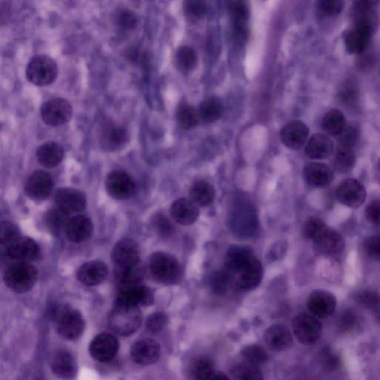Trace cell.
<instances>
[{
    "instance_id": "1",
    "label": "cell",
    "mask_w": 380,
    "mask_h": 380,
    "mask_svg": "<svg viewBox=\"0 0 380 380\" xmlns=\"http://www.w3.org/2000/svg\"><path fill=\"white\" fill-rule=\"evenodd\" d=\"M49 313L60 336L68 340L81 338L86 324L79 311L66 305H54L50 309Z\"/></svg>"
},
{
    "instance_id": "2",
    "label": "cell",
    "mask_w": 380,
    "mask_h": 380,
    "mask_svg": "<svg viewBox=\"0 0 380 380\" xmlns=\"http://www.w3.org/2000/svg\"><path fill=\"white\" fill-rule=\"evenodd\" d=\"M108 321L114 332L120 336L129 337L140 328L142 313L139 307L115 304Z\"/></svg>"
},
{
    "instance_id": "3",
    "label": "cell",
    "mask_w": 380,
    "mask_h": 380,
    "mask_svg": "<svg viewBox=\"0 0 380 380\" xmlns=\"http://www.w3.org/2000/svg\"><path fill=\"white\" fill-rule=\"evenodd\" d=\"M149 267L151 276L161 284H175L180 280V265L171 254L163 252L154 253L149 258Z\"/></svg>"
},
{
    "instance_id": "4",
    "label": "cell",
    "mask_w": 380,
    "mask_h": 380,
    "mask_svg": "<svg viewBox=\"0 0 380 380\" xmlns=\"http://www.w3.org/2000/svg\"><path fill=\"white\" fill-rule=\"evenodd\" d=\"M38 270L28 262H16L5 272L6 285L14 292L23 294L31 290L37 282Z\"/></svg>"
},
{
    "instance_id": "5",
    "label": "cell",
    "mask_w": 380,
    "mask_h": 380,
    "mask_svg": "<svg viewBox=\"0 0 380 380\" xmlns=\"http://www.w3.org/2000/svg\"><path fill=\"white\" fill-rule=\"evenodd\" d=\"M231 230L239 238H251L257 232L258 217L253 207L246 202L236 205L229 217Z\"/></svg>"
},
{
    "instance_id": "6",
    "label": "cell",
    "mask_w": 380,
    "mask_h": 380,
    "mask_svg": "<svg viewBox=\"0 0 380 380\" xmlns=\"http://www.w3.org/2000/svg\"><path fill=\"white\" fill-rule=\"evenodd\" d=\"M58 68L54 60L44 54L35 56L26 68V78L30 83L38 86H49L57 77Z\"/></svg>"
},
{
    "instance_id": "7",
    "label": "cell",
    "mask_w": 380,
    "mask_h": 380,
    "mask_svg": "<svg viewBox=\"0 0 380 380\" xmlns=\"http://www.w3.org/2000/svg\"><path fill=\"white\" fill-rule=\"evenodd\" d=\"M296 338L303 345H313L321 340L323 326L313 315L306 313L298 314L292 323Z\"/></svg>"
},
{
    "instance_id": "8",
    "label": "cell",
    "mask_w": 380,
    "mask_h": 380,
    "mask_svg": "<svg viewBox=\"0 0 380 380\" xmlns=\"http://www.w3.org/2000/svg\"><path fill=\"white\" fill-rule=\"evenodd\" d=\"M111 258L115 270L134 267L140 265V249L134 240L123 238L115 246Z\"/></svg>"
},
{
    "instance_id": "9",
    "label": "cell",
    "mask_w": 380,
    "mask_h": 380,
    "mask_svg": "<svg viewBox=\"0 0 380 380\" xmlns=\"http://www.w3.org/2000/svg\"><path fill=\"white\" fill-rule=\"evenodd\" d=\"M40 114L45 125L56 127L69 122L72 108L69 101L64 98H53L42 104Z\"/></svg>"
},
{
    "instance_id": "10",
    "label": "cell",
    "mask_w": 380,
    "mask_h": 380,
    "mask_svg": "<svg viewBox=\"0 0 380 380\" xmlns=\"http://www.w3.org/2000/svg\"><path fill=\"white\" fill-rule=\"evenodd\" d=\"M106 192L116 200L130 199L135 192V184L132 177L124 171H115L106 176Z\"/></svg>"
},
{
    "instance_id": "11",
    "label": "cell",
    "mask_w": 380,
    "mask_h": 380,
    "mask_svg": "<svg viewBox=\"0 0 380 380\" xmlns=\"http://www.w3.org/2000/svg\"><path fill=\"white\" fill-rule=\"evenodd\" d=\"M40 252V248L35 240L23 236H20L2 249L3 255L17 262L35 260L39 257Z\"/></svg>"
},
{
    "instance_id": "12",
    "label": "cell",
    "mask_w": 380,
    "mask_h": 380,
    "mask_svg": "<svg viewBox=\"0 0 380 380\" xmlns=\"http://www.w3.org/2000/svg\"><path fill=\"white\" fill-rule=\"evenodd\" d=\"M227 9L232 21L234 39L239 43L246 42L249 31L250 10L248 4L243 1H231L228 3Z\"/></svg>"
},
{
    "instance_id": "13",
    "label": "cell",
    "mask_w": 380,
    "mask_h": 380,
    "mask_svg": "<svg viewBox=\"0 0 380 380\" xmlns=\"http://www.w3.org/2000/svg\"><path fill=\"white\" fill-rule=\"evenodd\" d=\"M154 301L153 292L146 286L135 284L121 287L116 304L131 306H149Z\"/></svg>"
},
{
    "instance_id": "14",
    "label": "cell",
    "mask_w": 380,
    "mask_h": 380,
    "mask_svg": "<svg viewBox=\"0 0 380 380\" xmlns=\"http://www.w3.org/2000/svg\"><path fill=\"white\" fill-rule=\"evenodd\" d=\"M367 190L356 179L343 180L337 190L338 200L341 204L351 208H357L367 200Z\"/></svg>"
},
{
    "instance_id": "15",
    "label": "cell",
    "mask_w": 380,
    "mask_h": 380,
    "mask_svg": "<svg viewBox=\"0 0 380 380\" xmlns=\"http://www.w3.org/2000/svg\"><path fill=\"white\" fill-rule=\"evenodd\" d=\"M119 342L110 333H100L96 337L89 345L91 356L100 362L113 360L118 352Z\"/></svg>"
},
{
    "instance_id": "16",
    "label": "cell",
    "mask_w": 380,
    "mask_h": 380,
    "mask_svg": "<svg viewBox=\"0 0 380 380\" xmlns=\"http://www.w3.org/2000/svg\"><path fill=\"white\" fill-rule=\"evenodd\" d=\"M263 278V265L254 256L246 267L234 278L233 285L238 291L250 292L260 284Z\"/></svg>"
},
{
    "instance_id": "17",
    "label": "cell",
    "mask_w": 380,
    "mask_h": 380,
    "mask_svg": "<svg viewBox=\"0 0 380 380\" xmlns=\"http://www.w3.org/2000/svg\"><path fill=\"white\" fill-rule=\"evenodd\" d=\"M372 34L369 28L354 25L343 34L346 50L352 54H363L369 47Z\"/></svg>"
},
{
    "instance_id": "18",
    "label": "cell",
    "mask_w": 380,
    "mask_h": 380,
    "mask_svg": "<svg viewBox=\"0 0 380 380\" xmlns=\"http://www.w3.org/2000/svg\"><path fill=\"white\" fill-rule=\"evenodd\" d=\"M132 359L141 366H150L156 363L161 356V347L158 342L149 338L137 341L130 350Z\"/></svg>"
},
{
    "instance_id": "19",
    "label": "cell",
    "mask_w": 380,
    "mask_h": 380,
    "mask_svg": "<svg viewBox=\"0 0 380 380\" xmlns=\"http://www.w3.org/2000/svg\"><path fill=\"white\" fill-rule=\"evenodd\" d=\"M313 242L315 250L318 253L328 256L340 254L345 246L342 236L328 226Z\"/></svg>"
},
{
    "instance_id": "20",
    "label": "cell",
    "mask_w": 380,
    "mask_h": 380,
    "mask_svg": "<svg viewBox=\"0 0 380 380\" xmlns=\"http://www.w3.org/2000/svg\"><path fill=\"white\" fill-rule=\"evenodd\" d=\"M53 188V179L47 172L39 171L28 178L25 186L26 195L33 200L42 201L50 196Z\"/></svg>"
},
{
    "instance_id": "21",
    "label": "cell",
    "mask_w": 380,
    "mask_h": 380,
    "mask_svg": "<svg viewBox=\"0 0 380 380\" xmlns=\"http://www.w3.org/2000/svg\"><path fill=\"white\" fill-rule=\"evenodd\" d=\"M254 256L252 250L245 246H234L228 249L224 270L231 276L233 282Z\"/></svg>"
},
{
    "instance_id": "22",
    "label": "cell",
    "mask_w": 380,
    "mask_h": 380,
    "mask_svg": "<svg viewBox=\"0 0 380 380\" xmlns=\"http://www.w3.org/2000/svg\"><path fill=\"white\" fill-rule=\"evenodd\" d=\"M307 306L313 316L319 318H326L335 311L337 299L329 292L316 290L311 294Z\"/></svg>"
},
{
    "instance_id": "23",
    "label": "cell",
    "mask_w": 380,
    "mask_h": 380,
    "mask_svg": "<svg viewBox=\"0 0 380 380\" xmlns=\"http://www.w3.org/2000/svg\"><path fill=\"white\" fill-rule=\"evenodd\" d=\"M101 147L108 151H115L122 149L129 140L127 130L112 122L105 124L100 137Z\"/></svg>"
},
{
    "instance_id": "24",
    "label": "cell",
    "mask_w": 380,
    "mask_h": 380,
    "mask_svg": "<svg viewBox=\"0 0 380 380\" xmlns=\"http://www.w3.org/2000/svg\"><path fill=\"white\" fill-rule=\"evenodd\" d=\"M309 135L308 127L300 120H294L282 129L280 139L286 147L296 150L306 144Z\"/></svg>"
},
{
    "instance_id": "25",
    "label": "cell",
    "mask_w": 380,
    "mask_h": 380,
    "mask_svg": "<svg viewBox=\"0 0 380 380\" xmlns=\"http://www.w3.org/2000/svg\"><path fill=\"white\" fill-rule=\"evenodd\" d=\"M57 207L66 212L69 215L83 211L86 206L84 194L72 188H62L55 195Z\"/></svg>"
},
{
    "instance_id": "26",
    "label": "cell",
    "mask_w": 380,
    "mask_h": 380,
    "mask_svg": "<svg viewBox=\"0 0 380 380\" xmlns=\"http://www.w3.org/2000/svg\"><path fill=\"white\" fill-rule=\"evenodd\" d=\"M303 175L309 185L317 188L328 186L333 180L330 167L323 163H308L304 167Z\"/></svg>"
},
{
    "instance_id": "27",
    "label": "cell",
    "mask_w": 380,
    "mask_h": 380,
    "mask_svg": "<svg viewBox=\"0 0 380 380\" xmlns=\"http://www.w3.org/2000/svg\"><path fill=\"white\" fill-rule=\"evenodd\" d=\"M265 340L272 351H287L294 345V338L290 330L282 325H273L265 333Z\"/></svg>"
},
{
    "instance_id": "28",
    "label": "cell",
    "mask_w": 380,
    "mask_h": 380,
    "mask_svg": "<svg viewBox=\"0 0 380 380\" xmlns=\"http://www.w3.org/2000/svg\"><path fill=\"white\" fill-rule=\"evenodd\" d=\"M377 2L357 1L354 4L355 25L368 28L374 32L379 24Z\"/></svg>"
},
{
    "instance_id": "29",
    "label": "cell",
    "mask_w": 380,
    "mask_h": 380,
    "mask_svg": "<svg viewBox=\"0 0 380 380\" xmlns=\"http://www.w3.org/2000/svg\"><path fill=\"white\" fill-rule=\"evenodd\" d=\"M51 368L57 377L65 380L72 379L78 372L77 362L72 355L65 350H59L54 355Z\"/></svg>"
},
{
    "instance_id": "30",
    "label": "cell",
    "mask_w": 380,
    "mask_h": 380,
    "mask_svg": "<svg viewBox=\"0 0 380 380\" xmlns=\"http://www.w3.org/2000/svg\"><path fill=\"white\" fill-rule=\"evenodd\" d=\"M108 276V267L101 261L88 262L80 267L77 272L79 280L88 286L101 284Z\"/></svg>"
},
{
    "instance_id": "31",
    "label": "cell",
    "mask_w": 380,
    "mask_h": 380,
    "mask_svg": "<svg viewBox=\"0 0 380 380\" xmlns=\"http://www.w3.org/2000/svg\"><path fill=\"white\" fill-rule=\"evenodd\" d=\"M92 221L84 216L74 217L69 219L66 227V234L69 241L81 243L88 241L93 234Z\"/></svg>"
},
{
    "instance_id": "32",
    "label": "cell",
    "mask_w": 380,
    "mask_h": 380,
    "mask_svg": "<svg viewBox=\"0 0 380 380\" xmlns=\"http://www.w3.org/2000/svg\"><path fill=\"white\" fill-rule=\"evenodd\" d=\"M171 214L177 223L188 226L199 218L200 209L191 200L179 199L172 205Z\"/></svg>"
},
{
    "instance_id": "33",
    "label": "cell",
    "mask_w": 380,
    "mask_h": 380,
    "mask_svg": "<svg viewBox=\"0 0 380 380\" xmlns=\"http://www.w3.org/2000/svg\"><path fill=\"white\" fill-rule=\"evenodd\" d=\"M333 142L323 134H315L308 142L306 146V154L314 160L328 159L333 154Z\"/></svg>"
},
{
    "instance_id": "34",
    "label": "cell",
    "mask_w": 380,
    "mask_h": 380,
    "mask_svg": "<svg viewBox=\"0 0 380 380\" xmlns=\"http://www.w3.org/2000/svg\"><path fill=\"white\" fill-rule=\"evenodd\" d=\"M64 150L62 145L54 142H48L41 145L37 151L38 162L45 168L51 169L63 161Z\"/></svg>"
},
{
    "instance_id": "35",
    "label": "cell",
    "mask_w": 380,
    "mask_h": 380,
    "mask_svg": "<svg viewBox=\"0 0 380 380\" xmlns=\"http://www.w3.org/2000/svg\"><path fill=\"white\" fill-rule=\"evenodd\" d=\"M216 372L214 360L203 355L194 357L188 367L191 380H207Z\"/></svg>"
},
{
    "instance_id": "36",
    "label": "cell",
    "mask_w": 380,
    "mask_h": 380,
    "mask_svg": "<svg viewBox=\"0 0 380 380\" xmlns=\"http://www.w3.org/2000/svg\"><path fill=\"white\" fill-rule=\"evenodd\" d=\"M191 200L197 206L206 207L214 203L216 190L206 180L195 182L190 191Z\"/></svg>"
},
{
    "instance_id": "37",
    "label": "cell",
    "mask_w": 380,
    "mask_h": 380,
    "mask_svg": "<svg viewBox=\"0 0 380 380\" xmlns=\"http://www.w3.org/2000/svg\"><path fill=\"white\" fill-rule=\"evenodd\" d=\"M69 214L58 207L51 209L44 217V224L53 235H58L66 227L69 221Z\"/></svg>"
},
{
    "instance_id": "38",
    "label": "cell",
    "mask_w": 380,
    "mask_h": 380,
    "mask_svg": "<svg viewBox=\"0 0 380 380\" xmlns=\"http://www.w3.org/2000/svg\"><path fill=\"white\" fill-rule=\"evenodd\" d=\"M322 126L329 134L340 136L346 128L345 117L339 110H330L324 115Z\"/></svg>"
},
{
    "instance_id": "39",
    "label": "cell",
    "mask_w": 380,
    "mask_h": 380,
    "mask_svg": "<svg viewBox=\"0 0 380 380\" xmlns=\"http://www.w3.org/2000/svg\"><path fill=\"white\" fill-rule=\"evenodd\" d=\"M356 163V154L352 147L339 146L335 158L334 167L340 173L351 172Z\"/></svg>"
},
{
    "instance_id": "40",
    "label": "cell",
    "mask_w": 380,
    "mask_h": 380,
    "mask_svg": "<svg viewBox=\"0 0 380 380\" xmlns=\"http://www.w3.org/2000/svg\"><path fill=\"white\" fill-rule=\"evenodd\" d=\"M176 118L180 127L185 129H192L199 125L201 116L200 111L195 109L193 106L182 103L177 110Z\"/></svg>"
},
{
    "instance_id": "41",
    "label": "cell",
    "mask_w": 380,
    "mask_h": 380,
    "mask_svg": "<svg viewBox=\"0 0 380 380\" xmlns=\"http://www.w3.org/2000/svg\"><path fill=\"white\" fill-rule=\"evenodd\" d=\"M224 106L217 98H209L202 102L200 114L207 123L215 122L220 119L223 114Z\"/></svg>"
},
{
    "instance_id": "42",
    "label": "cell",
    "mask_w": 380,
    "mask_h": 380,
    "mask_svg": "<svg viewBox=\"0 0 380 380\" xmlns=\"http://www.w3.org/2000/svg\"><path fill=\"white\" fill-rule=\"evenodd\" d=\"M241 357L245 362L257 367L263 366L269 359L264 347L258 345H250L242 348Z\"/></svg>"
},
{
    "instance_id": "43",
    "label": "cell",
    "mask_w": 380,
    "mask_h": 380,
    "mask_svg": "<svg viewBox=\"0 0 380 380\" xmlns=\"http://www.w3.org/2000/svg\"><path fill=\"white\" fill-rule=\"evenodd\" d=\"M355 301L362 307L378 313L380 312V294L372 289H364L355 295Z\"/></svg>"
},
{
    "instance_id": "44",
    "label": "cell",
    "mask_w": 380,
    "mask_h": 380,
    "mask_svg": "<svg viewBox=\"0 0 380 380\" xmlns=\"http://www.w3.org/2000/svg\"><path fill=\"white\" fill-rule=\"evenodd\" d=\"M231 374L234 380H264L261 370L246 362L236 364L232 369Z\"/></svg>"
},
{
    "instance_id": "45",
    "label": "cell",
    "mask_w": 380,
    "mask_h": 380,
    "mask_svg": "<svg viewBox=\"0 0 380 380\" xmlns=\"http://www.w3.org/2000/svg\"><path fill=\"white\" fill-rule=\"evenodd\" d=\"M144 270L141 264L134 267L115 270V275L121 287L135 285L144 277Z\"/></svg>"
},
{
    "instance_id": "46",
    "label": "cell",
    "mask_w": 380,
    "mask_h": 380,
    "mask_svg": "<svg viewBox=\"0 0 380 380\" xmlns=\"http://www.w3.org/2000/svg\"><path fill=\"white\" fill-rule=\"evenodd\" d=\"M359 96L357 86L352 81L345 82L338 91V100L347 108H353L358 102Z\"/></svg>"
},
{
    "instance_id": "47",
    "label": "cell",
    "mask_w": 380,
    "mask_h": 380,
    "mask_svg": "<svg viewBox=\"0 0 380 380\" xmlns=\"http://www.w3.org/2000/svg\"><path fill=\"white\" fill-rule=\"evenodd\" d=\"M176 64L181 71H189L197 64V54L190 47L183 45L176 52Z\"/></svg>"
},
{
    "instance_id": "48",
    "label": "cell",
    "mask_w": 380,
    "mask_h": 380,
    "mask_svg": "<svg viewBox=\"0 0 380 380\" xmlns=\"http://www.w3.org/2000/svg\"><path fill=\"white\" fill-rule=\"evenodd\" d=\"M231 285H233L232 279L224 269L216 272L211 278L210 286L216 294H226Z\"/></svg>"
},
{
    "instance_id": "49",
    "label": "cell",
    "mask_w": 380,
    "mask_h": 380,
    "mask_svg": "<svg viewBox=\"0 0 380 380\" xmlns=\"http://www.w3.org/2000/svg\"><path fill=\"white\" fill-rule=\"evenodd\" d=\"M341 0H322L317 4V8L323 17L333 18L339 16L344 8Z\"/></svg>"
},
{
    "instance_id": "50",
    "label": "cell",
    "mask_w": 380,
    "mask_h": 380,
    "mask_svg": "<svg viewBox=\"0 0 380 380\" xmlns=\"http://www.w3.org/2000/svg\"><path fill=\"white\" fill-rule=\"evenodd\" d=\"M115 24L123 30H132L138 24L139 20L136 13L127 8H120L115 14Z\"/></svg>"
},
{
    "instance_id": "51",
    "label": "cell",
    "mask_w": 380,
    "mask_h": 380,
    "mask_svg": "<svg viewBox=\"0 0 380 380\" xmlns=\"http://www.w3.org/2000/svg\"><path fill=\"white\" fill-rule=\"evenodd\" d=\"M360 324L359 315L352 310L344 311L338 319V327L343 333H352L355 330Z\"/></svg>"
},
{
    "instance_id": "52",
    "label": "cell",
    "mask_w": 380,
    "mask_h": 380,
    "mask_svg": "<svg viewBox=\"0 0 380 380\" xmlns=\"http://www.w3.org/2000/svg\"><path fill=\"white\" fill-rule=\"evenodd\" d=\"M323 220L313 217L309 219L302 228V234L307 239L313 241L327 227Z\"/></svg>"
},
{
    "instance_id": "53",
    "label": "cell",
    "mask_w": 380,
    "mask_h": 380,
    "mask_svg": "<svg viewBox=\"0 0 380 380\" xmlns=\"http://www.w3.org/2000/svg\"><path fill=\"white\" fill-rule=\"evenodd\" d=\"M207 5L205 2L191 0L184 4V12L186 17L192 21L203 18L207 13Z\"/></svg>"
},
{
    "instance_id": "54",
    "label": "cell",
    "mask_w": 380,
    "mask_h": 380,
    "mask_svg": "<svg viewBox=\"0 0 380 380\" xmlns=\"http://www.w3.org/2000/svg\"><path fill=\"white\" fill-rule=\"evenodd\" d=\"M18 227L9 221H3L0 227V243L3 248H6L14 240L19 238Z\"/></svg>"
},
{
    "instance_id": "55",
    "label": "cell",
    "mask_w": 380,
    "mask_h": 380,
    "mask_svg": "<svg viewBox=\"0 0 380 380\" xmlns=\"http://www.w3.org/2000/svg\"><path fill=\"white\" fill-rule=\"evenodd\" d=\"M321 359L323 367L327 371L331 372L336 370L340 366V357L338 353L334 352L330 347H326L322 350Z\"/></svg>"
},
{
    "instance_id": "56",
    "label": "cell",
    "mask_w": 380,
    "mask_h": 380,
    "mask_svg": "<svg viewBox=\"0 0 380 380\" xmlns=\"http://www.w3.org/2000/svg\"><path fill=\"white\" fill-rule=\"evenodd\" d=\"M340 136V146L355 148L360 136L359 127L357 125H350Z\"/></svg>"
},
{
    "instance_id": "57",
    "label": "cell",
    "mask_w": 380,
    "mask_h": 380,
    "mask_svg": "<svg viewBox=\"0 0 380 380\" xmlns=\"http://www.w3.org/2000/svg\"><path fill=\"white\" fill-rule=\"evenodd\" d=\"M153 226L157 234L162 237H170L174 233L173 224L161 214H157L154 218Z\"/></svg>"
},
{
    "instance_id": "58",
    "label": "cell",
    "mask_w": 380,
    "mask_h": 380,
    "mask_svg": "<svg viewBox=\"0 0 380 380\" xmlns=\"http://www.w3.org/2000/svg\"><path fill=\"white\" fill-rule=\"evenodd\" d=\"M167 321H168V317L163 312L151 314L147 318L146 330L151 333H159L166 326Z\"/></svg>"
},
{
    "instance_id": "59",
    "label": "cell",
    "mask_w": 380,
    "mask_h": 380,
    "mask_svg": "<svg viewBox=\"0 0 380 380\" xmlns=\"http://www.w3.org/2000/svg\"><path fill=\"white\" fill-rule=\"evenodd\" d=\"M364 251L372 260L380 262V236H371L364 241Z\"/></svg>"
},
{
    "instance_id": "60",
    "label": "cell",
    "mask_w": 380,
    "mask_h": 380,
    "mask_svg": "<svg viewBox=\"0 0 380 380\" xmlns=\"http://www.w3.org/2000/svg\"><path fill=\"white\" fill-rule=\"evenodd\" d=\"M367 220L376 225L380 224V200L372 202L364 212Z\"/></svg>"
},
{
    "instance_id": "61",
    "label": "cell",
    "mask_w": 380,
    "mask_h": 380,
    "mask_svg": "<svg viewBox=\"0 0 380 380\" xmlns=\"http://www.w3.org/2000/svg\"><path fill=\"white\" fill-rule=\"evenodd\" d=\"M207 380H231V379L222 372H216Z\"/></svg>"
},
{
    "instance_id": "62",
    "label": "cell",
    "mask_w": 380,
    "mask_h": 380,
    "mask_svg": "<svg viewBox=\"0 0 380 380\" xmlns=\"http://www.w3.org/2000/svg\"><path fill=\"white\" fill-rule=\"evenodd\" d=\"M378 167H379V171L380 172V159L379 160Z\"/></svg>"
}]
</instances>
